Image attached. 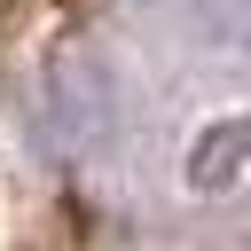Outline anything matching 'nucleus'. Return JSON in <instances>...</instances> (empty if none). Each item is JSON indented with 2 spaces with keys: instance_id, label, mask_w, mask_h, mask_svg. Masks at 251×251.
Instances as JSON below:
<instances>
[{
  "instance_id": "nucleus-1",
  "label": "nucleus",
  "mask_w": 251,
  "mask_h": 251,
  "mask_svg": "<svg viewBox=\"0 0 251 251\" xmlns=\"http://www.w3.org/2000/svg\"><path fill=\"white\" fill-rule=\"evenodd\" d=\"M243 157H251V118H220V126L188 149V180H196V188H227Z\"/></svg>"
}]
</instances>
